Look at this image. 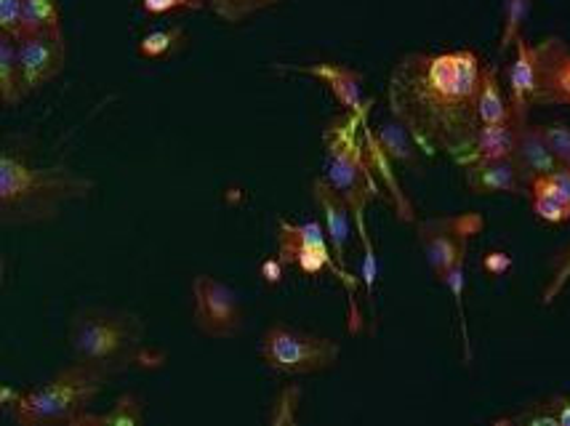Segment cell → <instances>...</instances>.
<instances>
[{"instance_id":"f546056e","label":"cell","mask_w":570,"mask_h":426,"mask_svg":"<svg viewBox=\"0 0 570 426\" xmlns=\"http://www.w3.org/2000/svg\"><path fill=\"white\" fill-rule=\"evenodd\" d=\"M568 283H570V248L560 256L558 269H554V275L549 277L544 294H541V304H544V307H549V304H552L562 294V288H566Z\"/></svg>"},{"instance_id":"e575fe53","label":"cell","mask_w":570,"mask_h":426,"mask_svg":"<svg viewBox=\"0 0 570 426\" xmlns=\"http://www.w3.org/2000/svg\"><path fill=\"white\" fill-rule=\"evenodd\" d=\"M549 179H552L554 185H558V187L562 189V192H566L568 198H570V168H568V166H558V168H554V171L549 174Z\"/></svg>"},{"instance_id":"e0dca14e","label":"cell","mask_w":570,"mask_h":426,"mask_svg":"<svg viewBox=\"0 0 570 426\" xmlns=\"http://www.w3.org/2000/svg\"><path fill=\"white\" fill-rule=\"evenodd\" d=\"M528 198H531L533 214L547 225H568L570 221V198L549 179V174L531 181Z\"/></svg>"},{"instance_id":"ffe728a7","label":"cell","mask_w":570,"mask_h":426,"mask_svg":"<svg viewBox=\"0 0 570 426\" xmlns=\"http://www.w3.org/2000/svg\"><path fill=\"white\" fill-rule=\"evenodd\" d=\"M141 410H145V403L139 400L137 395H120L118 400L112 403V408L107 410V414H99V416H91V414H83L78 418V424H118V426H139L145 422V416H141ZM75 424V426H78Z\"/></svg>"},{"instance_id":"5bb4252c","label":"cell","mask_w":570,"mask_h":426,"mask_svg":"<svg viewBox=\"0 0 570 426\" xmlns=\"http://www.w3.org/2000/svg\"><path fill=\"white\" fill-rule=\"evenodd\" d=\"M466 187L474 195H528V185L514 158L466 164Z\"/></svg>"},{"instance_id":"7c38bea8","label":"cell","mask_w":570,"mask_h":426,"mask_svg":"<svg viewBox=\"0 0 570 426\" xmlns=\"http://www.w3.org/2000/svg\"><path fill=\"white\" fill-rule=\"evenodd\" d=\"M535 51L533 43L518 38L514 43V59L507 67V97L512 107V123L522 126L531 120V110L535 107Z\"/></svg>"},{"instance_id":"603a6c76","label":"cell","mask_w":570,"mask_h":426,"mask_svg":"<svg viewBox=\"0 0 570 426\" xmlns=\"http://www.w3.org/2000/svg\"><path fill=\"white\" fill-rule=\"evenodd\" d=\"M36 32H65L62 17L53 0H24V36Z\"/></svg>"},{"instance_id":"d6986e66","label":"cell","mask_w":570,"mask_h":426,"mask_svg":"<svg viewBox=\"0 0 570 426\" xmlns=\"http://www.w3.org/2000/svg\"><path fill=\"white\" fill-rule=\"evenodd\" d=\"M478 115L480 123H509L512 120V107H509V97L499 80V70L493 65H485L483 83H480V99H478Z\"/></svg>"},{"instance_id":"4dcf8cb0","label":"cell","mask_w":570,"mask_h":426,"mask_svg":"<svg viewBox=\"0 0 570 426\" xmlns=\"http://www.w3.org/2000/svg\"><path fill=\"white\" fill-rule=\"evenodd\" d=\"M141 9L149 17H166L174 11H193L189 0H141Z\"/></svg>"},{"instance_id":"277c9868","label":"cell","mask_w":570,"mask_h":426,"mask_svg":"<svg viewBox=\"0 0 570 426\" xmlns=\"http://www.w3.org/2000/svg\"><path fill=\"white\" fill-rule=\"evenodd\" d=\"M112 376L101 374L91 365L75 363L70 368L40 384L30 392H19L11 405L13 422L24 426H51V424H78L88 414L91 403L101 395Z\"/></svg>"},{"instance_id":"ba28073f","label":"cell","mask_w":570,"mask_h":426,"mask_svg":"<svg viewBox=\"0 0 570 426\" xmlns=\"http://www.w3.org/2000/svg\"><path fill=\"white\" fill-rule=\"evenodd\" d=\"M193 323L208 339H233L243 328L240 294L212 275H195Z\"/></svg>"},{"instance_id":"d4e9b609","label":"cell","mask_w":570,"mask_h":426,"mask_svg":"<svg viewBox=\"0 0 570 426\" xmlns=\"http://www.w3.org/2000/svg\"><path fill=\"white\" fill-rule=\"evenodd\" d=\"M302 387L298 384H288V387L281 389L277 400L273 405V414H269L267 422L273 426H294L298 422V405H302Z\"/></svg>"},{"instance_id":"8992f818","label":"cell","mask_w":570,"mask_h":426,"mask_svg":"<svg viewBox=\"0 0 570 426\" xmlns=\"http://www.w3.org/2000/svg\"><path fill=\"white\" fill-rule=\"evenodd\" d=\"M259 355L275 374L309 376L334 368L342 357V344L291 326H273L264 330Z\"/></svg>"},{"instance_id":"83f0119b","label":"cell","mask_w":570,"mask_h":426,"mask_svg":"<svg viewBox=\"0 0 570 426\" xmlns=\"http://www.w3.org/2000/svg\"><path fill=\"white\" fill-rule=\"evenodd\" d=\"M541 137L549 145L560 166L570 168V126L568 123H547L541 126Z\"/></svg>"},{"instance_id":"f1b7e54d","label":"cell","mask_w":570,"mask_h":426,"mask_svg":"<svg viewBox=\"0 0 570 426\" xmlns=\"http://www.w3.org/2000/svg\"><path fill=\"white\" fill-rule=\"evenodd\" d=\"M0 32L22 38L24 32V0H0Z\"/></svg>"},{"instance_id":"d590c367","label":"cell","mask_w":570,"mask_h":426,"mask_svg":"<svg viewBox=\"0 0 570 426\" xmlns=\"http://www.w3.org/2000/svg\"><path fill=\"white\" fill-rule=\"evenodd\" d=\"M189 6H193V11H200V9H206L208 0H189Z\"/></svg>"},{"instance_id":"ac0fdd59","label":"cell","mask_w":570,"mask_h":426,"mask_svg":"<svg viewBox=\"0 0 570 426\" xmlns=\"http://www.w3.org/2000/svg\"><path fill=\"white\" fill-rule=\"evenodd\" d=\"M27 97L22 62H19V40L0 32V101L3 107H17Z\"/></svg>"},{"instance_id":"30bf717a","label":"cell","mask_w":570,"mask_h":426,"mask_svg":"<svg viewBox=\"0 0 570 426\" xmlns=\"http://www.w3.org/2000/svg\"><path fill=\"white\" fill-rule=\"evenodd\" d=\"M19 62H22L27 93L51 83L67 65L65 32H36L19 38Z\"/></svg>"},{"instance_id":"44dd1931","label":"cell","mask_w":570,"mask_h":426,"mask_svg":"<svg viewBox=\"0 0 570 426\" xmlns=\"http://www.w3.org/2000/svg\"><path fill=\"white\" fill-rule=\"evenodd\" d=\"M277 3H285V0H208V9L224 24H243Z\"/></svg>"},{"instance_id":"4316f807","label":"cell","mask_w":570,"mask_h":426,"mask_svg":"<svg viewBox=\"0 0 570 426\" xmlns=\"http://www.w3.org/2000/svg\"><path fill=\"white\" fill-rule=\"evenodd\" d=\"M497 424H525V426H558V416H554V405L552 397L544 403H533L528 405L525 410L512 416H501L497 418Z\"/></svg>"},{"instance_id":"5b68a950","label":"cell","mask_w":570,"mask_h":426,"mask_svg":"<svg viewBox=\"0 0 570 426\" xmlns=\"http://www.w3.org/2000/svg\"><path fill=\"white\" fill-rule=\"evenodd\" d=\"M363 123L365 118H357V115L347 112L342 120H336V123L331 126L328 137H325V141H328V164H325L323 176V179L350 202L352 214H355L357 219L360 235L365 232V206L379 195V187L371 174V164L368 158H365V150L357 137V128Z\"/></svg>"},{"instance_id":"8fae6325","label":"cell","mask_w":570,"mask_h":426,"mask_svg":"<svg viewBox=\"0 0 570 426\" xmlns=\"http://www.w3.org/2000/svg\"><path fill=\"white\" fill-rule=\"evenodd\" d=\"M283 70L298 72V76H309L321 83L328 86L338 105L344 110L357 115V118H368L371 101L363 99V76L350 67L336 62H315V65H285Z\"/></svg>"},{"instance_id":"7a4b0ae2","label":"cell","mask_w":570,"mask_h":426,"mask_svg":"<svg viewBox=\"0 0 570 426\" xmlns=\"http://www.w3.org/2000/svg\"><path fill=\"white\" fill-rule=\"evenodd\" d=\"M91 189L94 181L70 168H40L13 152L0 155V219L6 227L57 219L62 206L88 198Z\"/></svg>"},{"instance_id":"7402d4cb","label":"cell","mask_w":570,"mask_h":426,"mask_svg":"<svg viewBox=\"0 0 570 426\" xmlns=\"http://www.w3.org/2000/svg\"><path fill=\"white\" fill-rule=\"evenodd\" d=\"M501 9H504V24H501L499 53L504 57L509 49H514L518 38H522V27L531 17L533 0H501Z\"/></svg>"},{"instance_id":"cb8c5ba5","label":"cell","mask_w":570,"mask_h":426,"mask_svg":"<svg viewBox=\"0 0 570 426\" xmlns=\"http://www.w3.org/2000/svg\"><path fill=\"white\" fill-rule=\"evenodd\" d=\"M181 40H185V30H181L179 24L163 27V30H153L147 32V36H141L137 51L141 59H163L166 53H171Z\"/></svg>"},{"instance_id":"2e32d148","label":"cell","mask_w":570,"mask_h":426,"mask_svg":"<svg viewBox=\"0 0 570 426\" xmlns=\"http://www.w3.org/2000/svg\"><path fill=\"white\" fill-rule=\"evenodd\" d=\"M514 145H518V126L512 120L509 123H480L464 166L472 164V160L512 158Z\"/></svg>"},{"instance_id":"6da1fadb","label":"cell","mask_w":570,"mask_h":426,"mask_svg":"<svg viewBox=\"0 0 570 426\" xmlns=\"http://www.w3.org/2000/svg\"><path fill=\"white\" fill-rule=\"evenodd\" d=\"M485 62L478 51H411L386 80L392 118L430 155L464 164L480 128L478 99Z\"/></svg>"},{"instance_id":"9c48e42d","label":"cell","mask_w":570,"mask_h":426,"mask_svg":"<svg viewBox=\"0 0 570 426\" xmlns=\"http://www.w3.org/2000/svg\"><path fill=\"white\" fill-rule=\"evenodd\" d=\"M535 107H570V46L558 36L533 43Z\"/></svg>"},{"instance_id":"1f68e13d","label":"cell","mask_w":570,"mask_h":426,"mask_svg":"<svg viewBox=\"0 0 570 426\" xmlns=\"http://www.w3.org/2000/svg\"><path fill=\"white\" fill-rule=\"evenodd\" d=\"M509 267H512V259L504 251H488L483 256V269L488 275H504Z\"/></svg>"},{"instance_id":"52a82bcc","label":"cell","mask_w":570,"mask_h":426,"mask_svg":"<svg viewBox=\"0 0 570 426\" xmlns=\"http://www.w3.org/2000/svg\"><path fill=\"white\" fill-rule=\"evenodd\" d=\"M485 221L480 214H459V216H438L419 225V242L426 256V264L438 280H443L448 269L459 259H466L470 242L474 235L483 232Z\"/></svg>"},{"instance_id":"9a60e30c","label":"cell","mask_w":570,"mask_h":426,"mask_svg":"<svg viewBox=\"0 0 570 426\" xmlns=\"http://www.w3.org/2000/svg\"><path fill=\"white\" fill-rule=\"evenodd\" d=\"M512 158L528 187H531L533 179L552 174L560 166L558 158L549 150L544 137H541V126H533L531 120L518 126V145H514Z\"/></svg>"},{"instance_id":"836d02e7","label":"cell","mask_w":570,"mask_h":426,"mask_svg":"<svg viewBox=\"0 0 570 426\" xmlns=\"http://www.w3.org/2000/svg\"><path fill=\"white\" fill-rule=\"evenodd\" d=\"M283 259L281 256H277V259H269V261H264L262 264V275H264V280L267 283H281L283 280Z\"/></svg>"},{"instance_id":"3957f363","label":"cell","mask_w":570,"mask_h":426,"mask_svg":"<svg viewBox=\"0 0 570 426\" xmlns=\"http://www.w3.org/2000/svg\"><path fill=\"white\" fill-rule=\"evenodd\" d=\"M70 341L75 363L91 365L107 376L134 368H158L160 355L145 347V323L126 309L86 307L72 317Z\"/></svg>"},{"instance_id":"d6a6232c","label":"cell","mask_w":570,"mask_h":426,"mask_svg":"<svg viewBox=\"0 0 570 426\" xmlns=\"http://www.w3.org/2000/svg\"><path fill=\"white\" fill-rule=\"evenodd\" d=\"M554 416H558V426H570V397L568 395H552Z\"/></svg>"},{"instance_id":"484cf974","label":"cell","mask_w":570,"mask_h":426,"mask_svg":"<svg viewBox=\"0 0 570 426\" xmlns=\"http://www.w3.org/2000/svg\"><path fill=\"white\" fill-rule=\"evenodd\" d=\"M409 139H411V133L405 131V128L395 120V126H384L382 128V133L376 137V147L386 155V158L411 160L413 152H411V141Z\"/></svg>"},{"instance_id":"4fadbf2b","label":"cell","mask_w":570,"mask_h":426,"mask_svg":"<svg viewBox=\"0 0 570 426\" xmlns=\"http://www.w3.org/2000/svg\"><path fill=\"white\" fill-rule=\"evenodd\" d=\"M312 192H315L317 206H321V211H323L325 229H328V240H331V248H334L336 261L344 267V261H347L352 232H355V221H357L355 214H352L350 202L344 200L342 195H338L325 179L312 181Z\"/></svg>"}]
</instances>
